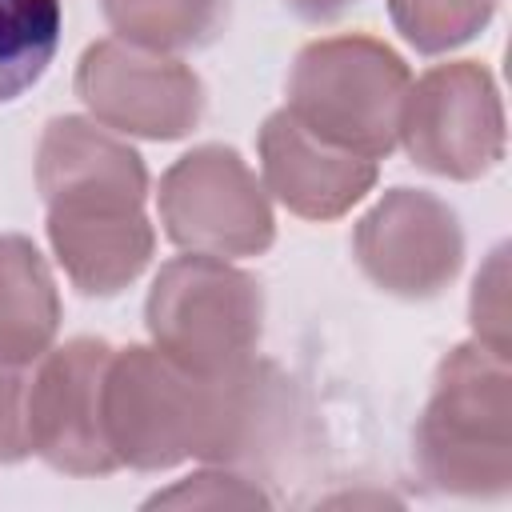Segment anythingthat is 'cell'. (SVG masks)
<instances>
[{
  "instance_id": "19",
  "label": "cell",
  "mask_w": 512,
  "mask_h": 512,
  "mask_svg": "<svg viewBox=\"0 0 512 512\" xmlns=\"http://www.w3.org/2000/svg\"><path fill=\"white\" fill-rule=\"evenodd\" d=\"M28 372L32 364L0 360V464L32 456L28 444Z\"/></svg>"
},
{
  "instance_id": "6",
  "label": "cell",
  "mask_w": 512,
  "mask_h": 512,
  "mask_svg": "<svg viewBox=\"0 0 512 512\" xmlns=\"http://www.w3.org/2000/svg\"><path fill=\"white\" fill-rule=\"evenodd\" d=\"M312 448V408L296 376L272 360H244L224 376H208V416L196 460L276 480Z\"/></svg>"
},
{
  "instance_id": "8",
  "label": "cell",
  "mask_w": 512,
  "mask_h": 512,
  "mask_svg": "<svg viewBox=\"0 0 512 512\" xmlns=\"http://www.w3.org/2000/svg\"><path fill=\"white\" fill-rule=\"evenodd\" d=\"M396 144L432 176H488L504 160V104L492 72L476 60H448L416 76L400 108Z\"/></svg>"
},
{
  "instance_id": "12",
  "label": "cell",
  "mask_w": 512,
  "mask_h": 512,
  "mask_svg": "<svg viewBox=\"0 0 512 512\" xmlns=\"http://www.w3.org/2000/svg\"><path fill=\"white\" fill-rule=\"evenodd\" d=\"M260 184L300 220H336L376 184V160L312 136L284 108L260 128Z\"/></svg>"
},
{
  "instance_id": "1",
  "label": "cell",
  "mask_w": 512,
  "mask_h": 512,
  "mask_svg": "<svg viewBox=\"0 0 512 512\" xmlns=\"http://www.w3.org/2000/svg\"><path fill=\"white\" fill-rule=\"evenodd\" d=\"M36 188L48 244L84 296H120L152 260L156 228L144 212L148 168L112 128L84 116L48 120L36 148Z\"/></svg>"
},
{
  "instance_id": "5",
  "label": "cell",
  "mask_w": 512,
  "mask_h": 512,
  "mask_svg": "<svg viewBox=\"0 0 512 512\" xmlns=\"http://www.w3.org/2000/svg\"><path fill=\"white\" fill-rule=\"evenodd\" d=\"M208 416V376H192L164 352L112 348L104 372V436L120 468L164 472L196 460Z\"/></svg>"
},
{
  "instance_id": "16",
  "label": "cell",
  "mask_w": 512,
  "mask_h": 512,
  "mask_svg": "<svg viewBox=\"0 0 512 512\" xmlns=\"http://www.w3.org/2000/svg\"><path fill=\"white\" fill-rule=\"evenodd\" d=\"M500 0H388L396 32L424 56L452 52L480 36Z\"/></svg>"
},
{
  "instance_id": "4",
  "label": "cell",
  "mask_w": 512,
  "mask_h": 512,
  "mask_svg": "<svg viewBox=\"0 0 512 512\" xmlns=\"http://www.w3.org/2000/svg\"><path fill=\"white\" fill-rule=\"evenodd\" d=\"M152 348L192 376H224L252 360L264 336L260 280L220 256L168 260L144 300Z\"/></svg>"
},
{
  "instance_id": "10",
  "label": "cell",
  "mask_w": 512,
  "mask_h": 512,
  "mask_svg": "<svg viewBox=\"0 0 512 512\" xmlns=\"http://www.w3.org/2000/svg\"><path fill=\"white\" fill-rule=\"evenodd\" d=\"M108 340L76 336L48 348L28 372V444L64 476H112L120 464L104 436Z\"/></svg>"
},
{
  "instance_id": "20",
  "label": "cell",
  "mask_w": 512,
  "mask_h": 512,
  "mask_svg": "<svg viewBox=\"0 0 512 512\" xmlns=\"http://www.w3.org/2000/svg\"><path fill=\"white\" fill-rule=\"evenodd\" d=\"M360 0H284L288 12H296L300 20L308 24H328V20H340L348 8H356Z\"/></svg>"
},
{
  "instance_id": "11",
  "label": "cell",
  "mask_w": 512,
  "mask_h": 512,
  "mask_svg": "<svg viewBox=\"0 0 512 512\" xmlns=\"http://www.w3.org/2000/svg\"><path fill=\"white\" fill-rule=\"evenodd\" d=\"M352 256L380 292L396 300H432L464 264V228L440 196L392 188L360 216Z\"/></svg>"
},
{
  "instance_id": "2",
  "label": "cell",
  "mask_w": 512,
  "mask_h": 512,
  "mask_svg": "<svg viewBox=\"0 0 512 512\" xmlns=\"http://www.w3.org/2000/svg\"><path fill=\"white\" fill-rule=\"evenodd\" d=\"M420 480L444 496L500 500L512 492V372L484 344H456L412 432Z\"/></svg>"
},
{
  "instance_id": "7",
  "label": "cell",
  "mask_w": 512,
  "mask_h": 512,
  "mask_svg": "<svg viewBox=\"0 0 512 512\" xmlns=\"http://www.w3.org/2000/svg\"><path fill=\"white\" fill-rule=\"evenodd\" d=\"M156 208L164 236L184 252L240 260L268 252L276 240L272 196L228 144H200L184 152L160 176Z\"/></svg>"
},
{
  "instance_id": "17",
  "label": "cell",
  "mask_w": 512,
  "mask_h": 512,
  "mask_svg": "<svg viewBox=\"0 0 512 512\" xmlns=\"http://www.w3.org/2000/svg\"><path fill=\"white\" fill-rule=\"evenodd\" d=\"M268 504H272V496L256 480L216 468V464L148 496V508H268Z\"/></svg>"
},
{
  "instance_id": "13",
  "label": "cell",
  "mask_w": 512,
  "mask_h": 512,
  "mask_svg": "<svg viewBox=\"0 0 512 512\" xmlns=\"http://www.w3.org/2000/svg\"><path fill=\"white\" fill-rule=\"evenodd\" d=\"M60 332V292L28 236H0V360L36 364Z\"/></svg>"
},
{
  "instance_id": "14",
  "label": "cell",
  "mask_w": 512,
  "mask_h": 512,
  "mask_svg": "<svg viewBox=\"0 0 512 512\" xmlns=\"http://www.w3.org/2000/svg\"><path fill=\"white\" fill-rule=\"evenodd\" d=\"M116 40L148 52H188L212 44L228 24V0H104Z\"/></svg>"
},
{
  "instance_id": "15",
  "label": "cell",
  "mask_w": 512,
  "mask_h": 512,
  "mask_svg": "<svg viewBox=\"0 0 512 512\" xmlns=\"http://www.w3.org/2000/svg\"><path fill=\"white\" fill-rule=\"evenodd\" d=\"M64 0H0V104L24 96L60 48Z\"/></svg>"
},
{
  "instance_id": "3",
  "label": "cell",
  "mask_w": 512,
  "mask_h": 512,
  "mask_svg": "<svg viewBox=\"0 0 512 512\" xmlns=\"http://www.w3.org/2000/svg\"><path fill=\"white\" fill-rule=\"evenodd\" d=\"M408 84V64L384 40L324 36L296 52L284 112L344 152L384 160L400 136Z\"/></svg>"
},
{
  "instance_id": "18",
  "label": "cell",
  "mask_w": 512,
  "mask_h": 512,
  "mask_svg": "<svg viewBox=\"0 0 512 512\" xmlns=\"http://www.w3.org/2000/svg\"><path fill=\"white\" fill-rule=\"evenodd\" d=\"M468 320H472V336L476 344H484L488 352L508 360V252L496 248L484 268L472 280V296H468Z\"/></svg>"
},
{
  "instance_id": "9",
  "label": "cell",
  "mask_w": 512,
  "mask_h": 512,
  "mask_svg": "<svg viewBox=\"0 0 512 512\" xmlns=\"http://www.w3.org/2000/svg\"><path fill=\"white\" fill-rule=\"evenodd\" d=\"M72 84L88 116L116 136L180 140L204 116V84L184 60L124 40L88 44Z\"/></svg>"
}]
</instances>
